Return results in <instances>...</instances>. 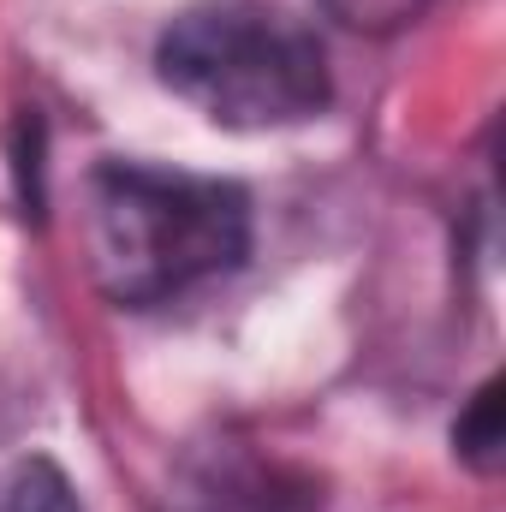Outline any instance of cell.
<instances>
[{
  "mask_svg": "<svg viewBox=\"0 0 506 512\" xmlns=\"http://www.w3.org/2000/svg\"><path fill=\"white\" fill-rule=\"evenodd\" d=\"M161 84L227 131L304 126L328 108V48L280 0H197L155 42Z\"/></svg>",
  "mask_w": 506,
  "mask_h": 512,
  "instance_id": "obj_2",
  "label": "cell"
},
{
  "mask_svg": "<svg viewBox=\"0 0 506 512\" xmlns=\"http://www.w3.org/2000/svg\"><path fill=\"white\" fill-rule=\"evenodd\" d=\"M0 512H84V501L48 453H24L0 465Z\"/></svg>",
  "mask_w": 506,
  "mask_h": 512,
  "instance_id": "obj_3",
  "label": "cell"
},
{
  "mask_svg": "<svg viewBox=\"0 0 506 512\" xmlns=\"http://www.w3.org/2000/svg\"><path fill=\"white\" fill-rule=\"evenodd\" d=\"M453 447H459V459H471L477 471H495V465H501V387L495 382L483 387V393L471 399V411L459 417Z\"/></svg>",
  "mask_w": 506,
  "mask_h": 512,
  "instance_id": "obj_4",
  "label": "cell"
},
{
  "mask_svg": "<svg viewBox=\"0 0 506 512\" xmlns=\"http://www.w3.org/2000/svg\"><path fill=\"white\" fill-rule=\"evenodd\" d=\"M328 18H340L346 30H364V36H393L405 30L411 18H423L429 0H316Z\"/></svg>",
  "mask_w": 506,
  "mask_h": 512,
  "instance_id": "obj_5",
  "label": "cell"
},
{
  "mask_svg": "<svg viewBox=\"0 0 506 512\" xmlns=\"http://www.w3.org/2000/svg\"><path fill=\"white\" fill-rule=\"evenodd\" d=\"M78 233H84L90 280L114 304L149 310L245 262L251 197L233 179H209V173L102 161L84 179Z\"/></svg>",
  "mask_w": 506,
  "mask_h": 512,
  "instance_id": "obj_1",
  "label": "cell"
}]
</instances>
